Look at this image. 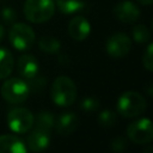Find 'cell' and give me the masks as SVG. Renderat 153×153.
<instances>
[{"instance_id": "cell-21", "label": "cell", "mask_w": 153, "mask_h": 153, "mask_svg": "<svg viewBox=\"0 0 153 153\" xmlns=\"http://www.w3.org/2000/svg\"><path fill=\"white\" fill-rule=\"evenodd\" d=\"M142 65L148 71H153V43H149L142 55Z\"/></svg>"}, {"instance_id": "cell-13", "label": "cell", "mask_w": 153, "mask_h": 153, "mask_svg": "<svg viewBox=\"0 0 153 153\" xmlns=\"http://www.w3.org/2000/svg\"><path fill=\"white\" fill-rule=\"evenodd\" d=\"M50 142V135L48 131L35 128L26 139V147L31 152H42L44 151Z\"/></svg>"}, {"instance_id": "cell-19", "label": "cell", "mask_w": 153, "mask_h": 153, "mask_svg": "<svg viewBox=\"0 0 153 153\" xmlns=\"http://www.w3.org/2000/svg\"><path fill=\"white\" fill-rule=\"evenodd\" d=\"M131 35H133L134 41L137 42V43H147L151 39L149 29L143 24L134 25V27L131 30Z\"/></svg>"}, {"instance_id": "cell-1", "label": "cell", "mask_w": 153, "mask_h": 153, "mask_svg": "<svg viewBox=\"0 0 153 153\" xmlns=\"http://www.w3.org/2000/svg\"><path fill=\"white\" fill-rule=\"evenodd\" d=\"M50 96L53 102L59 106H71L76 99V86L67 75L57 76L51 85Z\"/></svg>"}, {"instance_id": "cell-10", "label": "cell", "mask_w": 153, "mask_h": 153, "mask_svg": "<svg viewBox=\"0 0 153 153\" xmlns=\"http://www.w3.org/2000/svg\"><path fill=\"white\" fill-rule=\"evenodd\" d=\"M17 69H18V73L24 79L31 80L37 76L38 69H39V63L33 55L24 54L17 61Z\"/></svg>"}, {"instance_id": "cell-25", "label": "cell", "mask_w": 153, "mask_h": 153, "mask_svg": "<svg viewBox=\"0 0 153 153\" xmlns=\"http://www.w3.org/2000/svg\"><path fill=\"white\" fill-rule=\"evenodd\" d=\"M137 2H140L141 5H145V6H149V5H152L153 0H137Z\"/></svg>"}, {"instance_id": "cell-16", "label": "cell", "mask_w": 153, "mask_h": 153, "mask_svg": "<svg viewBox=\"0 0 153 153\" xmlns=\"http://www.w3.org/2000/svg\"><path fill=\"white\" fill-rule=\"evenodd\" d=\"M33 124L36 126L37 129H42L50 133L51 128L55 124V117L49 111H42L36 117H33Z\"/></svg>"}, {"instance_id": "cell-3", "label": "cell", "mask_w": 153, "mask_h": 153, "mask_svg": "<svg viewBox=\"0 0 153 153\" xmlns=\"http://www.w3.org/2000/svg\"><path fill=\"white\" fill-rule=\"evenodd\" d=\"M55 13L54 0H26L24 4L25 18L35 24L48 22Z\"/></svg>"}, {"instance_id": "cell-18", "label": "cell", "mask_w": 153, "mask_h": 153, "mask_svg": "<svg viewBox=\"0 0 153 153\" xmlns=\"http://www.w3.org/2000/svg\"><path fill=\"white\" fill-rule=\"evenodd\" d=\"M38 47L44 53L55 54V53L59 51V49L61 47V43L57 38H55L53 36H43L38 41Z\"/></svg>"}, {"instance_id": "cell-12", "label": "cell", "mask_w": 153, "mask_h": 153, "mask_svg": "<svg viewBox=\"0 0 153 153\" xmlns=\"http://www.w3.org/2000/svg\"><path fill=\"white\" fill-rule=\"evenodd\" d=\"M79 124V118L74 112H63L55 120V129L61 136L72 134Z\"/></svg>"}, {"instance_id": "cell-27", "label": "cell", "mask_w": 153, "mask_h": 153, "mask_svg": "<svg viewBox=\"0 0 153 153\" xmlns=\"http://www.w3.org/2000/svg\"><path fill=\"white\" fill-rule=\"evenodd\" d=\"M0 1H4V0H0Z\"/></svg>"}, {"instance_id": "cell-11", "label": "cell", "mask_w": 153, "mask_h": 153, "mask_svg": "<svg viewBox=\"0 0 153 153\" xmlns=\"http://www.w3.org/2000/svg\"><path fill=\"white\" fill-rule=\"evenodd\" d=\"M91 32V24L90 22L81 16H76L71 19L68 24V33L75 41H84L88 37Z\"/></svg>"}, {"instance_id": "cell-24", "label": "cell", "mask_w": 153, "mask_h": 153, "mask_svg": "<svg viewBox=\"0 0 153 153\" xmlns=\"http://www.w3.org/2000/svg\"><path fill=\"white\" fill-rule=\"evenodd\" d=\"M127 147V141L123 136H117L111 142V149L115 152H122Z\"/></svg>"}, {"instance_id": "cell-4", "label": "cell", "mask_w": 153, "mask_h": 153, "mask_svg": "<svg viewBox=\"0 0 153 153\" xmlns=\"http://www.w3.org/2000/svg\"><path fill=\"white\" fill-rule=\"evenodd\" d=\"M0 93L7 103L20 104L29 98L30 85L20 78H10L2 84Z\"/></svg>"}, {"instance_id": "cell-20", "label": "cell", "mask_w": 153, "mask_h": 153, "mask_svg": "<svg viewBox=\"0 0 153 153\" xmlns=\"http://www.w3.org/2000/svg\"><path fill=\"white\" fill-rule=\"evenodd\" d=\"M117 122V116L111 110H104L98 116V123L104 128H110Z\"/></svg>"}, {"instance_id": "cell-6", "label": "cell", "mask_w": 153, "mask_h": 153, "mask_svg": "<svg viewBox=\"0 0 153 153\" xmlns=\"http://www.w3.org/2000/svg\"><path fill=\"white\" fill-rule=\"evenodd\" d=\"M8 128L17 134H24L33 126V115L26 108H14L7 115Z\"/></svg>"}, {"instance_id": "cell-9", "label": "cell", "mask_w": 153, "mask_h": 153, "mask_svg": "<svg viewBox=\"0 0 153 153\" xmlns=\"http://www.w3.org/2000/svg\"><path fill=\"white\" fill-rule=\"evenodd\" d=\"M114 14L121 23L131 24L140 18V10L134 2L129 0H124L115 5Z\"/></svg>"}, {"instance_id": "cell-23", "label": "cell", "mask_w": 153, "mask_h": 153, "mask_svg": "<svg viewBox=\"0 0 153 153\" xmlns=\"http://www.w3.org/2000/svg\"><path fill=\"white\" fill-rule=\"evenodd\" d=\"M1 17H2L5 23L11 24V23H13L16 20L17 13H16L14 8H12V7H4L2 11H1Z\"/></svg>"}, {"instance_id": "cell-22", "label": "cell", "mask_w": 153, "mask_h": 153, "mask_svg": "<svg viewBox=\"0 0 153 153\" xmlns=\"http://www.w3.org/2000/svg\"><path fill=\"white\" fill-rule=\"evenodd\" d=\"M80 108L84 110V111H87V112H93L96 111L98 108H99V100L94 97H86L81 100L80 103Z\"/></svg>"}, {"instance_id": "cell-26", "label": "cell", "mask_w": 153, "mask_h": 153, "mask_svg": "<svg viewBox=\"0 0 153 153\" xmlns=\"http://www.w3.org/2000/svg\"><path fill=\"white\" fill-rule=\"evenodd\" d=\"M4 35H5V29H4V26H2L1 24H0V41L2 39Z\"/></svg>"}, {"instance_id": "cell-8", "label": "cell", "mask_w": 153, "mask_h": 153, "mask_svg": "<svg viewBox=\"0 0 153 153\" xmlns=\"http://www.w3.org/2000/svg\"><path fill=\"white\" fill-rule=\"evenodd\" d=\"M131 48V39L128 35L123 32H117L111 35L105 44L106 53L112 59H121L126 56Z\"/></svg>"}, {"instance_id": "cell-7", "label": "cell", "mask_w": 153, "mask_h": 153, "mask_svg": "<svg viewBox=\"0 0 153 153\" xmlns=\"http://www.w3.org/2000/svg\"><path fill=\"white\" fill-rule=\"evenodd\" d=\"M127 135L134 143L145 145L153 139V126L149 118H140L131 122L127 128Z\"/></svg>"}, {"instance_id": "cell-14", "label": "cell", "mask_w": 153, "mask_h": 153, "mask_svg": "<svg viewBox=\"0 0 153 153\" xmlns=\"http://www.w3.org/2000/svg\"><path fill=\"white\" fill-rule=\"evenodd\" d=\"M27 147L25 142L14 134L0 135V153H25Z\"/></svg>"}, {"instance_id": "cell-17", "label": "cell", "mask_w": 153, "mask_h": 153, "mask_svg": "<svg viewBox=\"0 0 153 153\" xmlns=\"http://www.w3.org/2000/svg\"><path fill=\"white\" fill-rule=\"evenodd\" d=\"M59 10L65 14H72L85 7V0H56Z\"/></svg>"}, {"instance_id": "cell-15", "label": "cell", "mask_w": 153, "mask_h": 153, "mask_svg": "<svg viewBox=\"0 0 153 153\" xmlns=\"http://www.w3.org/2000/svg\"><path fill=\"white\" fill-rule=\"evenodd\" d=\"M13 55L10 50L0 47V79H6L13 71Z\"/></svg>"}, {"instance_id": "cell-5", "label": "cell", "mask_w": 153, "mask_h": 153, "mask_svg": "<svg viewBox=\"0 0 153 153\" xmlns=\"http://www.w3.org/2000/svg\"><path fill=\"white\" fill-rule=\"evenodd\" d=\"M8 39L12 47L17 50H27L33 45L36 35L30 25L24 23H16L10 29Z\"/></svg>"}, {"instance_id": "cell-2", "label": "cell", "mask_w": 153, "mask_h": 153, "mask_svg": "<svg viewBox=\"0 0 153 153\" xmlns=\"http://www.w3.org/2000/svg\"><path fill=\"white\" fill-rule=\"evenodd\" d=\"M146 106L145 97L136 91H127L122 93L117 100V112L128 118L143 114Z\"/></svg>"}]
</instances>
